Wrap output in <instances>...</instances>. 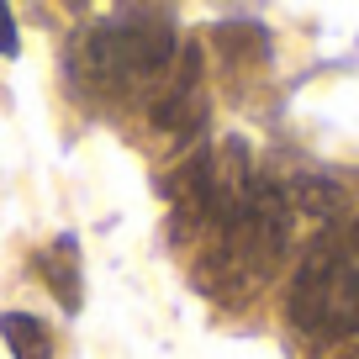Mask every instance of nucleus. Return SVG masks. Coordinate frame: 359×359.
Segmentation results:
<instances>
[{"mask_svg":"<svg viewBox=\"0 0 359 359\" xmlns=\"http://www.w3.org/2000/svg\"><path fill=\"white\" fill-rule=\"evenodd\" d=\"M69 69L90 95H133V90L164 85L175 69V22L164 11L95 22L74 37Z\"/></svg>","mask_w":359,"mask_h":359,"instance_id":"nucleus-1","label":"nucleus"},{"mask_svg":"<svg viewBox=\"0 0 359 359\" xmlns=\"http://www.w3.org/2000/svg\"><path fill=\"white\" fill-rule=\"evenodd\" d=\"M285 317L306 338L359 333V264L344 248H312L291 280Z\"/></svg>","mask_w":359,"mask_h":359,"instance_id":"nucleus-2","label":"nucleus"},{"mask_svg":"<svg viewBox=\"0 0 359 359\" xmlns=\"http://www.w3.org/2000/svg\"><path fill=\"white\" fill-rule=\"evenodd\" d=\"M37 259H43V275H48L43 285L64 302V312H79V248H74V238L48 243Z\"/></svg>","mask_w":359,"mask_h":359,"instance_id":"nucleus-3","label":"nucleus"},{"mask_svg":"<svg viewBox=\"0 0 359 359\" xmlns=\"http://www.w3.org/2000/svg\"><path fill=\"white\" fill-rule=\"evenodd\" d=\"M0 338L16 359H53V333L32 312H0Z\"/></svg>","mask_w":359,"mask_h":359,"instance_id":"nucleus-4","label":"nucleus"},{"mask_svg":"<svg viewBox=\"0 0 359 359\" xmlns=\"http://www.w3.org/2000/svg\"><path fill=\"white\" fill-rule=\"evenodd\" d=\"M0 53H6V58H16V53H22V32H16L11 6H0Z\"/></svg>","mask_w":359,"mask_h":359,"instance_id":"nucleus-5","label":"nucleus"},{"mask_svg":"<svg viewBox=\"0 0 359 359\" xmlns=\"http://www.w3.org/2000/svg\"><path fill=\"white\" fill-rule=\"evenodd\" d=\"M354 238H359V222H354Z\"/></svg>","mask_w":359,"mask_h":359,"instance_id":"nucleus-6","label":"nucleus"}]
</instances>
